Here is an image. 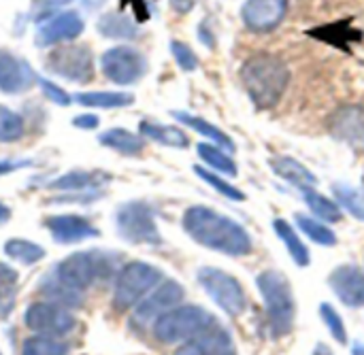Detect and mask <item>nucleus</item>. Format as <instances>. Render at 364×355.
I'll return each mask as SVG.
<instances>
[{"mask_svg":"<svg viewBox=\"0 0 364 355\" xmlns=\"http://www.w3.org/2000/svg\"><path fill=\"white\" fill-rule=\"evenodd\" d=\"M173 117L177 121H181L183 126L192 128L194 132L203 134L205 138H211V143H215L218 147L226 149L228 153H235L237 147H235L232 138L224 130H220L218 126H213L211 121H207L205 117H198V115H192V113H186V111H173Z\"/></svg>","mask_w":364,"mask_h":355,"instance_id":"21","label":"nucleus"},{"mask_svg":"<svg viewBox=\"0 0 364 355\" xmlns=\"http://www.w3.org/2000/svg\"><path fill=\"white\" fill-rule=\"evenodd\" d=\"M333 132L350 143L364 145V111L360 106H343L333 115Z\"/></svg>","mask_w":364,"mask_h":355,"instance_id":"20","label":"nucleus"},{"mask_svg":"<svg viewBox=\"0 0 364 355\" xmlns=\"http://www.w3.org/2000/svg\"><path fill=\"white\" fill-rule=\"evenodd\" d=\"M168 2H171L173 11H177V13L186 15V13H190V11L196 6V2H198V0H168Z\"/></svg>","mask_w":364,"mask_h":355,"instance_id":"42","label":"nucleus"},{"mask_svg":"<svg viewBox=\"0 0 364 355\" xmlns=\"http://www.w3.org/2000/svg\"><path fill=\"white\" fill-rule=\"evenodd\" d=\"M45 68L73 83H90L94 79V55L85 45H62L49 51Z\"/></svg>","mask_w":364,"mask_h":355,"instance_id":"8","label":"nucleus"},{"mask_svg":"<svg viewBox=\"0 0 364 355\" xmlns=\"http://www.w3.org/2000/svg\"><path fill=\"white\" fill-rule=\"evenodd\" d=\"M9 219H11V211H9V207H6V204H2V202H0V226H2V224H6Z\"/></svg>","mask_w":364,"mask_h":355,"instance_id":"44","label":"nucleus"},{"mask_svg":"<svg viewBox=\"0 0 364 355\" xmlns=\"http://www.w3.org/2000/svg\"><path fill=\"white\" fill-rule=\"evenodd\" d=\"M4 253L9 258H13L15 262H21L26 266L36 264L45 258V249L32 241H26V239H9L4 245Z\"/></svg>","mask_w":364,"mask_h":355,"instance_id":"31","label":"nucleus"},{"mask_svg":"<svg viewBox=\"0 0 364 355\" xmlns=\"http://www.w3.org/2000/svg\"><path fill=\"white\" fill-rule=\"evenodd\" d=\"M175 355H237L232 337L218 322L198 337L181 343Z\"/></svg>","mask_w":364,"mask_h":355,"instance_id":"16","label":"nucleus"},{"mask_svg":"<svg viewBox=\"0 0 364 355\" xmlns=\"http://www.w3.org/2000/svg\"><path fill=\"white\" fill-rule=\"evenodd\" d=\"M181 300H183V288L177 281H164L160 288H154L151 296L145 298L134 309L132 324H136L139 328L154 326L160 315H164L166 311L175 309Z\"/></svg>","mask_w":364,"mask_h":355,"instance_id":"12","label":"nucleus"},{"mask_svg":"<svg viewBox=\"0 0 364 355\" xmlns=\"http://www.w3.org/2000/svg\"><path fill=\"white\" fill-rule=\"evenodd\" d=\"M352 355H364V343H356L352 349Z\"/></svg>","mask_w":364,"mask_h":355,"instance_id":"46","label":"nucleus"},{"mask_svg":"<svg viewBox=\"0 0 364 355\" xmlns=\"http://www.w3.org/2000/svg\"><path fill=\"white\" fill-rule=\"evenodd\" d=\"M26 326L36 332V334H45V337H64L68 332L75 330L77 320L70 311H66V307H58L51 302H36L30 305L26 309L23 315Z\"/></svg>","mask_w":364,"mask_h":355,"instance_id":"11","label":"nucleus"},{"mask_svg":"<svg viewBox=\"0 0 364 355\" xmlns=\"http://www.w3.org/2000/svg\"><path fill=\"white\" fill-rule=\"evenodd\" d=\"M139 132H141L143 138H149V141L160 143V145H166V147L186 149V147L190 145L188 134H186L181 128H177V126H162V124L143 119V121L139 124Z\"/></svg>","mask_w":364,"mask_h":355,"instance_id":"22","label":"nucleus"},{"mask_svg":"<svg viewBox=\"0 0 364 355\" xmlns=\"http://www.w3.org/2000/svg\"><path fill=\"white\" fill-rule=\"evenodd\" d=\"M115 228L119 236L132 245H160L162 234L156 226L154 209L145 202H126L115 213Z\"/></svg>","mask_w":364,"mask_h":355,"instance_id":"7","label":"nucleus"},{"mask_svg":"<svg viewBox=\"0 0 364 355\" xmlns=\"http://www.w3.org/2000/svg\"><path fill=\"white\" fill-rule=\"evenodd\" d=\"M75 102L90 109H122L134 102V96L128 92H81L73 96Z\"/></svg>","mask_w":364,"mask_h":355,"instance_id":"26","label":"nucleus"},{"mask_svg":"<svg viewBox=\"0 0 364 355\" xmlns=\"http://www.w3.org/2000/svg\"><path fill=\"white\" fill-rule=\"evenodd\" d=\"M162 281V273L145 262H130L126 264L115 281L113 290V307L117 311H128L136 302H141L158 283Z\"/></svg>","mask_w":364,"mask_h":355,"instance_id":"5","label":"nucleus"},{"mask_svg":"<svg viewBox=\"0 0 364 355\" xmlns=\"http://www.w3.org/2000/svg\"><path fill=\"white\" fill-rule=\"evenodd\" d=\"M102 179H109V177L94 175L87 170H73V173H66V175L58 177L55 181H51L49 187L60 190V192H87V190H94Z\"/></svg>","mask_w":364,"mask_h":355,"instance_id":"29","label":"nucleus"},{"mask_svg":"<svg viewBox=\"0 0 364 355\" xmlns=\"http://www.w3.org/2000/svg\"><path fill=\"white\" fill-rule=\"evenodd\" d=\"M194 173L198 175V179H203L207 185H211V190H215L218 194H222V196H226L228 200H237V202H241V200H245V194L237 187V185H232V183H228L224 177H220L218 173H211V168H205V166H194Z\"/></svg>","mask_w":364,"mask_h":355,"instance_id":"35","label":"nucleus"},{"mask_svg":"<svg viewBox=\"0 0 364 355\" xmlns=\"http://www.w3.org/2000/svg\"><path fill=\"white\" fill-rule=\"evenodd\" d=\"M196 153L207 164V168L224 173L228 177H237L239 175V168H237V162L232 160V153H228L226 149L218 147L215 143H198L196 145Z\"/></svg>","mask_w":364,"mask_h":355,"instance_id":"25","label":"nucleus"},{"mask_svg":"<svg viewBox=\"0 0 364 355\" xmlns=\"http://www.w3.org/2000/svg\"><path fill=\"white\" fill-rule=\"evenodd\" d=\"M273 230L279 236V241L286 245V249H288L290 258L294 260V264L296 266H309V262H311L309 249L305 247V243L301 241V236L296 234L292 224H288L286 219L277 217V219H273Z\"/></svg>","mask_w":364,"mask_h":355,"instance_id":"24","label":"nucleus"},{"mask_svg":"<svg viewBox=\"0 0 364 355\" xmlns=\"http://www.w3.org/2000/svg\"><path fill=\"white\" fill-rule=\"evenodd\" d=\"M183 230L194 243L232 258L247 256L254 247L250 232L239 222L203 204H194L183 213Z\"/></svg>","mask_w":364,"mask_h":355,"instance_id":"1","label":"nucleus"},{"mask_svg":"<svg viewBox=\"0 0 364 355\" xmlns=\"http://www.w3.org/2000/svg\"><path fill=\"white\" fill-rule=\"evenodd\" d=\"M294 222H296V226H299L316 245H322V247H333V245H337V234H335L328 226H324L320 219H316V217H311V215H305V213H296V215H294Z\"/></svg>","mask_w":364,"mask_h":355,"instance_id":"30","label":"nucleus"},{"mask_svg":"<svg viewBox=\"0 0 364 355\" xmlns=\"http://www.w3.org/2000/svg\"><path fill=\"white\" fill-rule=\"evenodd\" d=\"M17 273L0 262V317H6L17 298Z\"/></svg>","mask_w":364,"mask_h":355,"instance_id":"33","label":"nucleus"},{"mask_svg":"<svg viewBox=\"0 0 364 355\" xmlns=\"http://www.w3.org/2000/svg\"><path fill=\"white\" fill-rule=\"evenodd\" d=\"M256 285L267 307L271 334L275 339L288 337L296 320V302L290 281L279 271H264L256 277Z\"/></svg>","mask_w":364,"mask_h":355,"instance_id":"3","label":"nucleus"},{"mask_svg":"<svg viewBox=\"0 0 364 355\" xmlns=\"http://www.w3.org/2000/svg\"><path fill=\"white\" fill-rule=\"evenodd\" d=\"M68 354V347L66 343L58 341V337H45V334H38V337H30L23 341V347H21V355H66Z\"/></svg>","mask_w":364,"mask_h":355,"instance_id":"34","label":"nucleus"},{"mask_svg":"<svg viewBox=\"0 0 364 355\" xmlns=\"http://www.w3.org/2000/svg\"><path fill=\"white\" fill-rule=\"evenodd\" d=\"M126 2H132V6H134V13H136V19L139 21H145L147 17H149V9H147V0H126Z\"/></svg>","mask_w":364,"mask_h":355,"instance_id":"41","label":"nucleus"},{"mask_svg":"<svg viewBox=\"0 0 364 355\" xmlns=\"http://www.w3.org/2000/svg\"><path fill=\"white\" fill-rule=\"evenodd\" d=\"M241 83L258 109H273L290 85V68L279 55L260 51L243 62Z\"/></svg>","mask_w":364,"mask_h":355,"instance_id":"2","label":"nucleus"},{"mask_svg":"<svg viewBox=\"0 0 364 355\" xmlns=\"http://www.w3.org/2000/svg\"><path fill=\"white\" fill-rule=\"evenodd\" d=\"M290 0H245L241 19L252 32H273L288 13Z\"/></svg>","mask_w":364,"mask_h":355,"instance_id":"13","label":"nucleus"},{"mask_svg":"<svg viewBox=\"0 0 364 355\" xmlns=\"http://www.w3.org/2000/svg\"><path fill=\"white\" fill-rule=\"evenodd\" d=\"M98 117L96 115H92V113H83V115H77L75 119H73V126L75 128H83V130H92V128H96L98 126Z\"/></svg>","mask_w":364,"mask_h":355,"instance_id":"40","label":"nucleus"},{"mask_svg":"<svg viewBox=\"0 0 364 355\" xmlns=\"http://www.w3.org/2000/svg\"><path fill=\"white\" fill-rule=\"evenodd\" d=\"M333 192H335V198L341 204V209H346L356 219L364 222V192L360 187H354L348 183H335Z\"/></svg>","mask_w":364,"mask_h":355,"instance_id":"32","label":"nucleus"},{"mask_svg":"<svg viewBox=\"0 0 364 355\" xmlns=\"http://www.w3.org/2000/svg\"><path fill=\"white\" fill-rule=\"evenodd\" d=\"M28 162H0V175H6V173H11V170H15V168H19V166H26Z\"/></svg>","mask_w":364,"mask_h":355,"instance_id":"43","label":"nucleus"},{"mask_svg":"<svg viewBox=\"0 0 364 355\" xmlns=\"http://www.w3.org/2000/svg\"><path fill=\"white\" fill-rule=\"evenodd\" d=\"M0 355H2V354H0Z\"/></svg>","mask_w":364,"mask_h":355,"instance_id":"47","label":"nucleus"},{"mask_svg":"<svg viewBox=\"0 0 364 355\" xmlns=\"http://www.w3.org/2000/svg\"><path fill=\"white\" fill-rule=\"evenodd\" d=\"M198 283L228 317H239L245 313L247 307L245 290L239 283V279H235L230 273L215 266H203L198 271Z\"/></svg>","mask_w":364,"mask_h":355,"instance_id":"6","label":"nucleus"},{"mask_svg":"<svg viewBox=\"0 0 364 355\" xmlns=\"http://www.w3.org/2000/svg\"><path fill=\"white\" fill-rule=\"evenodd\" d=\"M311 355H335V354H333V351H331V349H328V347H326L324 343H318V345H316V349H314V354H311Z\"/></svg>","mask_w":364,"mask_h":355,"instance_id":"45","label":"nucleus"},{"mask_svg":"<svg viewBox=\"0 0 364 355\" xmlns=\"http://www.w3.org/2000/svg\"><path fill=\"white\" fill-rule=\"evenodd\" d=\"M271 168H273V173L277 177L286 179L290 185L299 187L301 192L316 190V185H318V177L307 166H303L301 162H296L290 155H275V158H271Z\"/></svg>","mask_w":364,"mask_h":355,"instance_id":"19","label":"nucleus"},{"mask_svg":"<svg viewBox=\"0 0 364 355\" xmlns=\"http://www.w3.org/2000/svg\"><path fill=\"white\" fill-rule=\"evenodd\" d=\"M98 32L107 38H122L130 40L139 36V28L130 17L117 15V13H107L98 19Z\"/></svg>","mask_w":364,"mask_h":355,"instance_id":"27","label":"nucleus"},{"mask_svg":"<svg viewBox=\"0 0 364 355\" xmlns=\"http://www.w3.org/2000/svg\"><path fill=\"white\" fill-rule=\"evenodd\" d=\"M36 75L23 60H19L11 51L0 49V92L11 96L23 94L32 87Z\"/></svg>","mask_w":364,"mask_h":355,"instance_id":"17","label":"nucleus"},{"mask_svg":"<svg viewBox=\"0 0 364 355\" xmlns=\"http://www.w3.org/2000/svg\"><path fill=\"white\" fill-rule=\"evenodd\" d=\"M100 66L105 77L117 85H132L147 72L145 55L126 45L107 49L100 58Z\"/></svg>","mask_w":364,"mask_h":355,"instance_id":"10","label":"nucleus"},{"mask_svg":"<svg viewBox=\"0 0 364 355\" xmlns=\"http://www.w3.org/2000/svg\"><path fill=\"white\" fill-rule=\"evenodd\" d=\"M36 81H38V85L43 87V94L51 100V102H55V104H60V106H68L70 104V96L66 94V89H62L60 85H55V83H51V81H47V79H43V77H36Z\"/></svg>","mask_w":364,"mask_h":355,"instance_id":"39","label":"nucleus"},{"mask_svg":"<svg viewBox=\"0 0 364 355\" xmlns=\"http://www.w3.org/2000/svg\"><path fill=\"white\" fill-rule=\"evenodd\" d=\"M303 200L305 204L311 209V213L322 219V222H331V224H337L343 219V211H341V204L331 200L328 196L316 192V190H309V192H303Z\"/></svg>","mask_w":364,"mask_h":355,"instance_id":"28","label":"nucleus"},{"mask_svg":"<svg viewBox=\"0 0 364 355\" xmlns=\"http://www.w3.org/2000/svg\"><path fill=\"white\" fill-rule=\"evenodd\" d=\"M102 273H105L102 256H98V253H73L55 266L53 277L58 279V283H62L73 294H81Z\"/></svg>","mask_w":364,"mask_h":355,"instance_id":"9","label":"nucleus"},{"mask_svg":"<svg viewBox=\"0 0 364 355\" xmlns=\"http://www.w3.org/2000/svg\"><path fill=\"white\" fill-rule=\"evenodd\" d=\"M171 53L177 62V66L183 70V72H192L198 68V55L192 51L190 45L181 43V40H171Z\"/></svg>","mask_w":364,"mask_h":355,"instance_id":"38","label":"nucleus"},{"mask_svg":"<svg viewBox=\"0 0 364 355\" xmlns=\"http://www.w3.org/2000/svg\"><path fill=\"white\" fill-rule=\"evenodd\" d=\"M328 285L335 292V296L350 309L364 307V273L354 264L337 266L331 277Z\"/></svg>","mask_w":364,"mask_h":355,"instance_id":"15","label":"nucleus"},{"mask_svg":"<svg viewBox=\"0 0 364 355\" xmlns=\"http://www.w3.org/2000/svg\"><path fill=\"white\" fill-rule=\"evenodd\" d=\"M45 228L60 245H73L98 236V230L79 215H51L45 219Z\"/></svg>","mask_w":364,"mask_h":355,"instance_id":"18","label":"nucleus"},{"mask_svg":"<svg viewBox=\"0 0 364 355\" xmlns=\"http://www.w3.org/2000/svg\"><path fill=\"white\" fill-rule=\"evenodd\" d=\"M320 315H322V322L326 324L331 337H333L339 345H346V343H348V330H346V324H343L341 315L335 311V307H331L328 302H322V305H320Z\"/></svg>","mask_w":364,"mask_h":355,"instance_id":"37","label":"nucleus"},{"mask_svg":"<svg viewBox=\"0 0 364 355\" xmlns=\"http://www.w3.org/2000/svg\"><path fill=\"white\" fill-rule=\"evenodd\" d=\"M85 28V21L77 11H62L51 15L47 21H43L36 30V45L49 47V45H60L75 40Z\"/></svg>","mask_w":364,"mask_h":355,"instance_id":"14","label":"nucleus"},{"mask_svg":"<svg viewBox=\"0 0 364 355\" xmlns=\"http://www.w3.org/2000/svg\"><path fill=\"white\" fill-rule=\"evenodd\" d=\"M213 324L215 317L203 307H175L156 320L154 337L164 345H177L198 337Z\"/></svg>","mask_w":364,"mask_h":355,"instance_id":"4","label":"nucleus"},{"mask_svg":"<svg viewBox=\"0 0 364 355\" xmlns=\"http://www.w3.org/2000/svg\"><path fill=\"white\" fill-rule=\"evenodd\" d=\"M98 143L122 153V155H136L145 149V138L124 128H111L98 136Z\"/></svg>","mask_w":364,"mask_h":355,"instance_id":"23","label":"nucleus"},{"mask_svg":"<svg viewBox=\"0 0 364 355\" xmlns=\"http://www.w3.org/2000/svg\"><path fill=\"white\" fill-rule=\"evenodd\" d=\"M26 121L19 113L0 104V143H15L23 136Z\"/></svg>","mask_w":364,"mask_h":355,"instance_id":"36","label":"nucleus"}]
</instances>
